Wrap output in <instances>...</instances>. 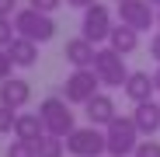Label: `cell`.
Masks as SVG:
<instances>
[{
    "mask_svg": "<svg viewBox=\"0 0 160 157\" xmlns=\"http://www.w3.org/2000/svg\"><path fill=\"white\" fill-rule=\"evenodd\" d=\"M108 45H112L115 52H122V56H132V52L139 49V32L129 28V24H115L112 35H108Z\"/></svg>",
    "mask_w": 160,
    "mask_h": 157,
    "instance_id": "obj_16",
    "label": "cell"
},
{
    "mask_svg": "<svg viewBox=\"0 0 160 157\" xmlns=\"http://www.w3.org/2000/svg\"><path fill=\"white\" fill-rule=\"evenodd\" d=\"M112 28H115V24H112V11L108 7H104V4H91L87 11H84V21H80V35H84L87 42H104V39H108L112 35Z\"/></svg>",
    "mask_w": 160,
    "mask_h": 157,
    "instance_id": "obj_8",
    "label": "cell"
},
{
    "mask_svg": "<svg viewBox=\"0 0 160 157\" xmlns=\"http://www.w3.org/2000/svg\"><path fill=\"white\" fill-rule=\"evenodd\" d=\"M7 52H11L14 66H21V70H28V66L38 63V42H32V39H21V35H18V39L7 45Z\"/></svg>",
    "mask_w": 160,
    "mask_h": 157,
    "instance_id": "obj_15",
    "label": "cell"
},
{
    "mask_svg": "<svg viewBox=\"0 0 160 157\" xmlns=\"http://www.w3.org/2000/svg\"><path fill=\"white\" fill-rule=\"evenodd\" d=\"M104 143H108V157H129L139 147V129L132 115H115L104 126Z\"/></svg>",
    "mask_w": 160,
    "mask_h": 157,
    "instance_id": "obj_2",
    "label": "cell"
},
{
    "mask_svg": "<svg viewBox=\"0 0 160 157\" xmlns=\"http://www.w3.org/2000/svg\"><path fill=\"white\" fill-rule=\"evenodd\" d=\"M14 32L21 39H32V42H52L56 39V21H52V14H42L35 7H24V11H14Z\"/></svg>",
    "mask_w": 160,
    "mask_h": 157,
    "instance_id": "obj_1",
    "label": "cell"
},
{
    "mask_svg": "<svg viewBox=\"0 0 160 157\" xmlns=\"http://www.w3.org/2000/svg\"><path fill=\"white\" fill-rule=\"evenodd\" d=\"M98 87H101L98 73H94L91 66H84V70H73V73L66 77V81H63L59 98H66L70 105H87V101L98 94Z\"/></svg>",
    "mask_w": 160,
    "mask_h": 157,
    "instance_id": "obj_6",
    "label": "cell"
},
{
    "mask_svg": "<svg viewBox=\"0 0 160 157\" xmlns=\"http://www.w3.org/2000/svg\"><path fill=\"white\" fill-rule=\"evenodd\" d=\"M18 11V0H0V18H14Z\"/></svg>",
    "mask_w": 160,
    "mask_h": 157,
    "instance_id": "obj_24",
    "label": "cell"
},
{
    "mask_svg": "<svg viewBox=\"0 0 160 157\" xmlns=\"http://www.w3.org/2000/svg\"><path fill=\"white\" fill-rule=\"evenodd\" d=\"M150 4H153V7H160V0H150Z\"/></svg>",
    "mask_w": 160,
    "mask_h": 157,
    "instance_id": "obj_29",
    "label": "cell"
},
{
    "mask_svg": "<svg viewBox=\"0 0 160 157\" xmlns=\"http://www.w3.org/2000/svg\"><path fill=\"white\" fill-rule=\"evenodd\" d=\"M115 11H118V21L129 24V28H136L139 35L157 24V7L150 4V0H118Z\"/></svg>",
    "mask_w": 160,
    "mask_h": 157,
    "instance_id": "obj_7",
    "label": "cell"
},
{
    "mask_svg": "<svg viewBox=\"0 0 160 157\" xmlns=\"http://www.w3.org/2000/svg\"><path fill=\"white\" fill-rule=\"evenodd\" d=\"M38 119H42V126H45V133H52V136H70L73 133V112H70V101L66 98H59V94H49L42 105H38Z\"/></svg>",
    "mask_w": 160,
    "mask_h": 157,
    "instance_id": "obj_3",
    "label": "cell"
},
{
    "mask_svg": "<svg viewBox=\"0 0 160 157\" xmlns=\"http://www.w3.org/2000/svg\"><path fill=\"white\" fill-rule=\"evenodd\" d=\"M11 70H14L11 52H7V49H0V81H7V77H11Z\"/></svg>",
    "mask_w": 160,
    "mask_h": 157,
    "instance_id": "obj_22",
    "label": "cell"
},
{
    "mask_svg": "<svg viewBox=\"0 0 160 157\" xmlns=\"http://www.w3.org/2000/svg\"><path fill=\"white\" fill-rule=\"evenodd\" d=\"M66 4H70V7H77V11H87L91 4H98V0H66Z\"/></svg>",
    "mask_w": 160,
    "mask_h": 157,
    "instance_id": "obj_26",
    "label": "cell"
},
{
    "mask_svg": "<svg viewBox=\"0 0 160 157\" xmlns=\"http://www.w3.org/2000/svg\"><path fill=\"white\" fill-rule=\"evenodd\" d=\"M115 4H118V0H115Z\"/></svg>",
    "mask_w": 160,
    "mask_h": 157,
    "instance_id": "obj_30",
    "label": "cell"
},
{
    "mask_svg": "<svg viewBox=\"0 0 160 157\" xmlns=\"http://www.w3.org/2000/svg\"><path fill=\"white\" fill-rule=\"evenodd\" d=\"M4 157H35V143H24V140H14L11 147H7V154Z\"/></svg>",
    "mask_w": 160,
    "mask_h": 157,
    "instance_id": "obj_19",
    "label": "cell"
},
{
    "mask_svg": "<svg viewBox=\"0 0 160 157\" xmlns=\"http://www.w3.org/2000/svg\"><path fill=\"white\" fill-rule=\"evenodd\" d=\"M132 122H136L139 136H153V133H160V101H139L136 112H132Z\"/></svg>",
    "mask_w": 160,
    "mask_h": 157,
    "instance_id": "obj_12",
    "label": "cell"
},
{
    "mask_svg": "<svg viewBox=\"0 0 160 157\" xmlns=\"http://www.w3.org/2000/svg\"><path fill=\"white\" fill-rule=\"evenodd\" d=\"M70 157H104L108 154V143H104V133L98 126H80L63 140Z\"/></svg>",
    "mask_w": 160,
    "mask_h": 157,
    "instance_id": "obj_5",
    "label": "cell"
},
{
    "mask_svg": "<svg viewBox=\"0 0 160 157\" xmlns=\"http://www.w3.org/2000/svg\"><path fill=\"white\" fill-rule=\"evenodd\" d=\"M153 84H157V91H160V66H157V73H153Z\"/></svg>",
    "mask_w": 160,
    "mask_h": 157,
    "instance_id": "obj_27",
    "label": "cell"
},
{
    "mask_svg": "<svg viewBox=\"0 0 160 157\" xmlns=\"http://www.w3.org/2000/svg\"><path fill=\"white\" fill-rule=\"evenodd\" d=\"M91 70L98 73L101 87H122V84H125V77H129V70H125V56H122V52H115L112 45L94 52Z\"/></svg>",
    "mask_w": 160,
    "mask_h": 157,
    "instance_id": "obj_4",
    "label": "cell"
},
{
    "mask_svg": "<svg viewBox=\"0 0 160 157\" xmlns=\"http://www.w3.org/2000/svg\"><path fill=\"white\" fill-rule=\"evenodd\" d=\"M28 101H32V84L24 81V77H7V81H0V105L21 112Z\"/></svg>",
    "mask_w": 160,
    "mask_h": 157,
    "instance_id": "obj_9",
    "label": "cell"
},
{
    "mask_svg": "<svg viewBox=\"0 0 160 157\" xmlns=\"http://www.w3.org/2000/svg\"><path fill=\"white\" fill-rule=\"evenodd\" d=\"M122 91H125V98H129L132 105H139V101H153L157 84H153V77H150L146 70H129L125 84H122Z\"/></svg>",
    "mask_w": 160,
    "mask_h": 157,
    "instance_id": "obj_10",
    "label": "cell"
},
{
    "mask_svg": "<svg viewBox=\"0 0 160 157\" xmlns=\"http://www.w3.org/2000/svg\"><path fill=\"white\" fill-rule=\"evenodd\" d=\"M14 122H18V112H14V108H7V105H0V136L14 133Z\"/></svg>",
    "mask_w": 160,
    "mask_h": 157,
    "instance_id": "obj_18",
    "label": "cell"
},
{
    "mask_svg": "<svg viewBox=\"0 0 160 157\" xmlns=\"http://www.w3.org/2000/svg\"><path fill=\"white\" fill-rule=\"evenodd\" d=\"M84 112H87V122H91V126H98V129H101V126H108V122L118 115V112H115L112 94H104V91H98V94L84 105Z\"/></svg>",
    "mask_w": 160,
    "mask_h": 157,
    "instance_id": "obj_11",
    "label": "cell"
},
{
    "mask_svg": "<svg viewBox=\"0 0 160 157\" xmlns=\"http://www.w3.org/2000/svg\"><path fill=\"white\" fill-rule=\"evenodd\" d=\"M157 28H160V7H157Z\"/></svg>",
    "mask_w": 160,
    "mask_h": 157,
    "instance_id": "obj_28",
    "label": "cell"
},
{
    "mask_svg": "<svg viewBox=\"0 0 160 157\" xmlns=\"http://www.w3.org/2000/svg\"><path fill=\"white\" fill-rule=\"evenodd\" d=\"M150 56H153V60L160 63V32H157V35L150 39Z\"/></svg>",
    "mask_w": 160,
    "mask_h": 157,
    "instance_id": "obj_25",
    "label": "cell"
},
{
    "mask_svg": "<svg viewBox=\"0 0 160 157\" xmlns=\"http://www.w3.org/2000/svg\"><path fill=\"white\" fill-rule=\"evenodd\" d=\"M132 157H160V143L157 140H146V143H139L136 150H132Z\"/></svg>",
    "mask_w": 160,
    "mask_h": 157,
    "instance_id": "obj_21",
    "label": "cell"
},
{
    "mask_svg": "<svg viewBox=\"0 0 160 157\" xmlns=\"http://www.w3.org/2000/svg\"><path fill=\"white\" fill-rule=\"evenodd\" d=\"M63 154H66L63 136H52V133H45V136L35 143V157H63Z\"/></svg>",
    "mask_w": 160,
    "mask_h": 157,
    "instance_id": "obj_17",
    "label": "cell"
},
{
    "mask_svg": "<svg viewBox=\"0 0 160 157\" xmlns=\"http://www.w3.org/2000/svg\"><path fill=\"white\" fill-rule=\"evenodd\" d=\"M14 39H18V32H14V21H11V18H0V49H7Z\"/></svg>",
    "mask_w": 160,
    "mask_h": 157,
    "instance_id": "obj_20",
    "label": "cell"
},
{
    "mask_svg": "<svg viewBox=\"0 0 160 157\" xmlns=\"http://www.w3.org/2000/svg\"><path fill=\"white\" fill-rule=\"evenodd\" d=\"M94 42H87L84 35H77V39H70L66 42V49H63V56H66V63L73 66V70H84V66H91L94 63Z\"/></svg>",
    "mask_w": 160,
    "mask_h": 157,
    "instance_id": "obj_13",
    "label": "cell"
},
{
    "mask_svg": "<svg viewBox=\"0 0 160 157\" xmlns=\"http://www.w3.org/2000/svg\"><path fill=\"white\" fill-rule=\"evenodd\" d=\"M45 136V126L38 119V112H21L18 122H14V140H24V143H38Z\"/></svg>",
    "mask_w": 160,
    "mask_h": 157,
    "instance_id": "obj_14",
    "label": "cell"
},
{
    "mask_svg": "<svg viewBox=\"0 0 160 157\" xmlns=\"http://www.w3.org/2000/svg\"><path fill=\"white\" fill-rule=\"evenodd\" d=\"M59 4H63V0H32L28 7H35V11H42V14H52Z\"/></svg>",
    "mask_w": 160,
    "mask_h": 157,
    "instance_id": "obj_23",
    "label": "cell"
}]
</instances>
